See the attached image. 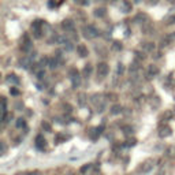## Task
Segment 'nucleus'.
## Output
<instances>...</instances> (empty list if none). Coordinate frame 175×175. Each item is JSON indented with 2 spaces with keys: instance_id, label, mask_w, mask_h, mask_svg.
<instances>
[{
  "instance_id": "1",
  "label": "nucleus",
  "mask_w": 175,
  "mask_h": 175,
  "mask_svg": "<svg viewBox=\"0 0 175 175\" xmlns=\"http://www.w3.org/2000/svg\"><path fill=\"white\" fill-rule=\"evenodd\" d=\"M84 34H85V37H88V38H95V37H97L100 34V32L95 28V26L88 25V26H84Z\"/></svg>"
},
{
  "instance_id": "2",
  "label": "nucleus",
  "mask_w": 175,
  "mask_h": 175,
  "mask_svg": "<svg viewBox=\"0 0 175 175\" xmlns=\"http://www.w3.org/2000/svg\"><path fill=\"white\" fill-rule=\"evenodd\" d=\"M110 71V66L107 63H99L97 64V74L101 77H105Z\"/></svg>"
},
{
  "instance_id": "3",
  "label": "nucleus",
  "mask_w": 175,
  "mask_h": 175,
  "mask_svg": "<svg viewBox=\"0 0 175 175\" xmlns=\"http://www.w3.org/2000/svg\"><path fill=\"white\" fill-rule=\"evenodd\" d=\"M21 49L23 52H28L32 49V41L29 40V36L28 34H25L23 36V41H22V45H21Z\"/></svg>"
},
{
  "instance_id": "4",
  "label": "nucleus",
  "mask_w": 175,
  "mask_h": 175,
  "mask_svg": "<svg viewBox=\"0 0 175 175\" xmlns=\"http://www.w3.org/2000/svg\"><path fill=\"white\" fill-rule=\"evenodd\" d=\"M62 28L66 30V32H73L74 30V22L71 19H64L62 22Z\"/></svg>"
},
{
  "instance_id": "5",
  "label": "nucleus",
  "mask_w": 175,
  "mask_h": 175,
  "mask_svg": "<svg viewBox=\"0 0 175 175\" xmlns=\"http://www.w3.org/2000/svg\"><path fill=\"white\" fill-rule=\"evenodd\" d=\"M70 78L73 80V85H74V86L80 84V74H78V71H77L75 68H71V70H70Z\"/></svg>"
},
{
  "instance_id": "6",
  "label": "nucleus",
  "mask_w": 175,
  "mask_h": 175,
  "mask_svg": "<svg viewBox=\"0 0 175 175\" xmlns=\"http://www.w3.org/2000/svg\"><path fill=\"white\" fill-rule=\"evenodd\" d=\"M77 52H78V55L82 56V58H85V56L89 55V51H88V47L86 45H84V44H80L78 47H77Z\"/></svg>"
},
{
  "instance_id": "7",
  "label": "nucleus",
  "mask_w": 175,
  "mask_h": 175,
  "mask_svg": "<svg viewBox=\"0 0 175 175\" xmlns=\"http://www.w3.org/2000/svg\"><path fill=\"white\" fill-rule=\"evenodd\" d=\"M44 25V22L43 21H40V19H37V21H34L32 23V29H33V32H41V26Z\"/></svg>"
},
{
  "instance_id": "8",
  "label": "nucleus",
  "mask_w": 175,
  "mask_h": 175,
  "mask_svg": "<svg viewBox=\"0 0 175 175\" xmlns=\"http://www.w3.org/2000/svg\"><path fill=\"white\" fill-rule=\"evenodd\" d=\"M19 64H21V67H23V68H28L29 66H32V60L30 59H28V58H23V59L19 62Z\"/></svg>"
},
{
  "instance_id": "9",
  "label": "nucleus",
  "mask_w": 175,
  "mask_h": 175,
  "mask_svg": "<svg viewBox=\"0 0 175 175\" xmlns=\"http://www.w3.org/2000/svg\"><path fill=\"white\" fill-rule=\"evenodd\" d=\"M105 10L104 8H96L95 10V16H97V18H103V16H105Z\"/></svg>"
},
{
  "instance_id": "10",
  "label": "nucleus",
  "mask_w": 175,
  "mask_h": 175,
  "mask_svg": "<svg viewBox=\"0 0 175 175\" xmlns=\"http://www.w3.org/2000/svg\"><path fill=\"white\" fill-rule=\"evenodd\" d=\"M7 81H8V82H11V84H18V82H19V80L16 78L15 74H11V75H8Z\"/></svg>"
},
{
  "instance_id": "11",
  "label": "nucleus",
  "mask_w": 175,
  "mask_h": 175,
  "mask_svg": "<svg viewBox=\"0 0 175 175\" xmlns=\"http://www.w3.org/2000/svg\"><path fill=\"white\" fill-rule=\"evenodd\" d=\"M149 74H151V75H156V74H159V67H156V66L152 64L151 67H149Z\"/></svg>"
},
{
  "instance_id": "12",
  "label": "nucleus",
  "mask_w": 175,
  "mask_h": 175,
  "mask_svg": "<svg viewBox=\"0 0 175 175\" xmlns=\"http://www.w3.org/2000/svg\"><path fill=\"white\" fill-rule=\"evenodd\" d=\"M48 66H49V68H56L58 67V59H49V63H48Z\"/></svg>"
},
{
  "instance_id": "13",
  "label": "nucleus",
  "mask_w": 175,
  "mask_h": 175,
  "mask_svg": "<svg viewBox=\"0 0 175 175\" xmlns=\"http://www.w3.org/2000/svg\"><path fill=\"white\" fill-rule=\"evenodd\" d=\"M112 49H115V51H120V49H122V44H120L119 41H114V44H112Z\"/></svg>"
},
{
  "instance_id": "14",
  "label": "nucleus",
  "mask_w": 175,
  "mask_h": 175,
  "mask_svg": "<svg viewBox=\"0 0 175 175\" xmlns=\"http://www.w3.org/2000/svg\"><path fill=\"white\" fill-rule=\"evenodd\" d=\"M170 40H171V38H170V37H164L163 40H161V44H160V47H167L168 45V43H170Z\"/></svg>"
},
{
  "instance_id": "15",
  "label": "nucleus",
  "mask_w": 175,
  "mask_h": 175,
  "mask_svg": "<svg viewBox=\"0 0 175 175\" xmlns=\"http://www.w3.org/2000/svg\"><path fill=\"white\" fill-rule=\"evenodd\" d=\"M64 48H66V49H67V51H71V49H73V48H74V47H73V44H71V41H66V43H64Z\"/></svg>"
},
{
  "instance_id": "16",
  "label": "nucleus",
  "mask_w": 175,
  "mask_h": 175,
  "mask_svg": "<svg viewBox=\"0 0 175 175\" xmlns=\"http://www.w3.org/2000/svg\"><path fill=\"white\" fill-rule=\"evenodd\" d=\"M175 23V15H171L167 18V25H172Z\"/></svg>"
},
{
  "instance_id": "17",
  "label": "nucleus",
  "mask_w": 175,
  "mask_h": 175,
  "mask_svg": "<svg viewBox=\"0 0 175 175\" xmlns=\"http://www.w3.org/2000/svg\"><path fill=\"white\" fill-rule=\"evenodd\" d=\"M153 48H155V45H153L152 43H147V44H145V49H147V51H152Z\"/></svg>"
},
{
  "instance_id": "18",
  "label": "nucleus",
  "mask_w": 175,
  "mask_h": 175,
  "mask_svg": "<svg viewBox=\"0 0 175 175\" xmlns=\"http://www.w3.org/2000/svg\"><path fill=\"white\" fill-rule=\"evenodd\" d=\"M120 111H122V108H120L119 105H115V107L112 108V114H119Z\"/></svg>"
},
{
  "instance_id": "19",
  "label": "nucleus",
  "mask_w": 175,
  "mask_h": 175,
  "mask_svg": "<svg viewBox=\"0 0 175 175\" xmlns=\"http://www.w3.org/2000/svg\"><path fill=\"white\" fill-rule=\"evenodd\" d=\"M124 10H126V12L131 11V6L127 3V1H124Z\"/></svg>"
},
{
  "instance_id": "20",
  "label": "nucleus",
  "mask_w": 175,
  "mask_h": 175,
  "mask_svg": "<svg viewBox=\"0 0 175 175\" xmlns=\"http://www.w3.org/2000/svg\"><path fill=\"white\" fill-rule=\"evenodd\" d=\"M43 127L45 129V130H48V131H51V126L47 123V122H43Z\"/></svg>"
},
{
  "instance_id": "21",
  "label": "nucleus",
  "mask_w": 175,
  "mask_h": 175,
  "mask_svg": "<svg viewBox=\"0 0 175 175\" xmlns=\"http://www.w3.org/2000/svg\"><path fill=\"white\" fill-rule=\"evenodd\" d=\"M123 70H124V68H123V64H118V73H119V74H122V73H123Z\"/></svg>"
},
{
  "instance_id": "22",
  "label": "nucleus",
  "mask_w": 175,
  "mask_h": 175,
  "mask_svg": "<svg viewBox=\"0 0 175 175\" xmlns=\"http://www.w3.org/2000/svg\"><path fill=\"white\" fill-rule=\"evenodd\" d=\"M23 124H25L23 119H18V122H16V126H18V127H21V126H23Z\"/></svg>"
},
{
  "instance_id": "23",
  "label": "nucleus",
  "mask_w": 175,
  "mask_h": 175,
  "mask_svg": "<svg viewBox=\"0 0 175 175\" xmlns=\"http://www.w3.org/2000/svg\"><path fill=\"white\" fill-rule=\"evenodd\" d=\"M92 71V68H90V66H86V67H85V70H84V73L85 74H89V73Z\"/></svg>"
},
{
  "instance_id": "24",
  "label": "nucleus",
  "mask_w": 175,
  "mask_h": 175,
  "mask_svg": "<svg viewBox=\"0 0 175 175\" xmlns=\"http://www.w3.org/2000/svg\"><path fill=\"white\" fill-rule=\"evenodd\" d=\"M11 93H12V95H18V90H15V89H12Z\"/></svg>"
},
{
  "instance_id": "25",
  "label": "nucleus",
  "mask_w": 175,
  "mask_h": 175,
  "mask_svg": "<svg viewBox=\"0 0 175 175\" xmlns=\"http://www.w3.org/2000/svg\"><path fill=\"white\" fill-rule=\"evenodd\" d=\"M88 3H89V0H84V1H82V4H84V6H85V4H88Z\"/></svg>"
},
{
  "instance_id": "26",
  "label": "nucleus",
  "mask_w": 175,
  "mask_h": 175,
  "mask_svg": "<svg viewBox=\"0 0 175 175\" xmlns=\"http://www.w3.org/2000/svg\"><path fill=\"white\" fill-rule=\"evenodd\" d=\"M156 1H157V0H151V3H153V4H155Z\"/></svg>"
},
{
  "instance_id": "27",
  "label": "nucleus",
  "mask_w": 175,
  "mask_h": 175,
  "mask_svg": "<svg viewBox=\"0 0 175 175\" xmlns=\"http://www.w3.org/2000/svg\"><path fill=\"white\" fill-rule=\"evenodd\" d=\"M170 1H171V3H175V0H170Z\"/></svg>"
},
{
  "instance_id": "28",
  "label": "nucleus",
  "mask_w": 175,
  "mask_h": 175,
  "mask_svg": "<svg viewBox=\"0 0 175 175\" xmlns=\"http://www.w3.org/2000/svg\"><path fill=\"white\" fill-rule=\"evenodd\" d=\"M135 1H137V3H138V1H141V0H135Z\"/></svg>"
}]
</instances>
